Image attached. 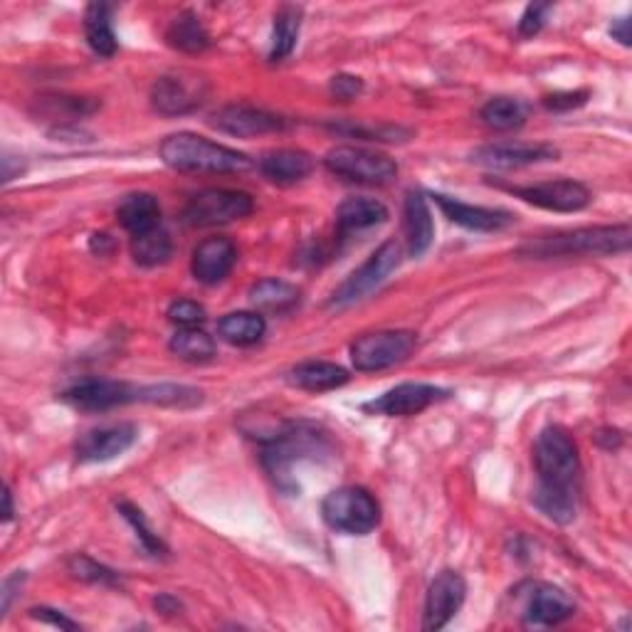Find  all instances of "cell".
I'll use <instances>...</instances> for the list:
<instances>
[{
	"label": "cell",
	"instance_id": "4",
	"mask_svg": "<svg viewBox=\"0 0 632 632\" xmlns=\"http://www.w3.org/2000/svg\"><path fill=\"white\" fill-rule=\"evenodd\" d=\"M158 154L166 166L183 173H242L252 166L245 154L191 131L166 136L158 146Z\"/></svg>",
	"mask_w": 632,
	"mask_h": 632
},
{
	"label": "cell",
	"instance_id": "39",
	"mask_svg": "<svg viewBox=\"0 0 632 632\" xmlns=\"http://www.w3.org/2000/svg\"><path fill=\"white\" fill-rule=\"evenodd\" d=\"M168 319L188 329V326H200L206 322V307L193 299H178L168 307Z\"/></svg>",
	"mask_w": 632,
	"mask_h": 632
},
{
	"label": "cell",
	"instance_id": "35",
	"mask_svg": "<svg viewBox=\"0 0 632 632\" xmlns=\"http://www.w3.org/2000/svg\"><path fill=\"white\" fill-rule=\"evenodd\" d=\"M171 351L188 364H206L215 356V341L213 336L206 334L200 326H188V329H178L171 339Z\"/></svg>",
	"mask_w": 632,
	"mask_h": 632
},
{
	"label": "cell",
	"instance_id": "11",
	"mask_svg": "<svg viewBox=\"0 0 632 632\" xmlns=\"http://www.w3.org/2000/svg\"><path fill=\"white\" fill-rule=\"evenodd\" d=\"M206 97V82L188 72H173L154 82L151 107L164 117H183L196 112Z\"/></svg>",
	"mask_w": 632,
	"mask_h": 632
},
{
	"label": "cell",
	"instance_id": "31",
	"mask_svg": "<svg viewBox=\"0 0 632 632\" xmlns=\"http://www.w3.org/2000/svg\"><path fill=\"white\" fill-rule=\"evenodd\" d=\"M299 289L282 280H260L250 287V302L257 309L267 312H289L299 304Z\"/></svg>",
	"mask_w": 632,
	"mask_h": 632
},
{
	"label": "cell",
	"instance_id": "48",
	"mask_svg": "<svg viewBox=\"0 0 632 632\" xmlns=\"http://www.w3.org/2000/svg\"><path fill=\"white\" fill-rule=\"evenodd\" d=\"M92 250L94 252H99V255H107V252L114 247V240L107 235V233H102V235H92Z\"/></svg>",
	"mask_w": 632,
	"mask_h": 632
},
{
	"label": "cell",
	"instance_id": "32",
	"mask_svg": "<svg viewBox=\"0 0 632 632\" xmlns=\"http://www.w3.org/2000/svg\"><path fill=\"white\" fill-rule=\"evenodd\" d=\"M171 255H173V240L164 225L151 230V233L131 238V257L136 265L158 267L166 265Z\"/></svg>",
	"mask_w": 632,
	"mask_h": 632
},
{
	"label": "cell",
	"instance_id": "20",
	"mask_svg": "<svg viewBox=\"0 0 632 632\" xmlns=\"http://www.w3.org/2000/svg\"><path fill=\"white\" fill-rule=\"evenodd\" d=\"M238 262V247L230 238H206L200 245L193 250L191 260V272L200 284H220L228 280L230 272H233Z\"/></svg>",
	"mask_w": 632,
	"mask_h": 632
},
{
	"label": "cell",
	"instance_id": "12",
	"mask_svg": "<svg viewBox=\"0 0 632 632\" xmlns=\"http://www.w3.org/2000/svg\"><path fill=\"white\" fill-rule=\"evenodd\" d=\"M516 198H522L524 203H531L536 208L554 210V213H578L591 206V191L581 181L573 178H561V181H546L536 186H516L512 188Z\"/></svg>",
	"mask_w": 632,
	"mask_h": 632
},
{
	"label": "cell",
	"instance_id": "3",
	"mask_svg": "<svg viewBox=\"0 0 632 632\" xmlns=\"http://www.w3.org/2000/svg\"><path fill=\"white\" fill-rule=\"evenodd\" d=\"M262 442V465L270 477L277 482L284 492L297 489L294 482V467L302 460H312L329 452V440L309 423H284L275 433L260 438Z\"/></svg>",
	"mask_w": 632,
	"mask_h": 632
},
{
	"label": "cell",
	"instance_id": "14",
	"mask_svg": "<svg viewBox=\"0 0 632 632\" xmlns=\"http://www.w3.org/2000/svg\"><path fill=\"white\" fill-rule=\"evenodd\" d=\"M467 598V583L457 571H440L425 593V613L423 630L438 632L445 628L452 618L460 613L462 603Z\"/></svg>",
	"mask_w": 632,
	"mask_h": 632
},
{
	"label": "cell",
	"instance_id": "10",
	"mask_svg": "<svg viewBox=\"0 0 632 632\" xmlns=\"http://www.w3.org/2000/svg\"><path fill=\"white\" fill-rule=\"evenodd\" d=\"M139 386L126 381H112V378H84V381L70 386L60 398L67 405L84 410V413H107V410L139 403Z\"/></svg>",
	"mask_w": 632,
	"mask_h": 632
},
{
	"label": "cell",
	"instance_id": "30",
	"mask_svg": "<svg viewBox=\"0 0 632 632\" xmlns=\"http://www.w3.org/2000/svg\"><path fill=\"white\" fill-rule=\"evenodd\" d=\"M302 13L299 6H282L275 15V28H272V48L270 60L282 62L287 60L294 48H297L299 28H302Z\"/></svg>",
	"mask_w": 632,
	"mask_h": 632
},
{
	"label": "cell",
	"instance_id": "45",
	"mask_svg": "<svg viewBox=\"0 0 632 632\" xmlns=\"http://www.w3.org/2000/svg\"><path fill=\"white\" fill-rule=\"evenodd\" d=\"M610 35H613V40H618L620 45L623 48H630V18H620L613 23V28H610Z\"/></svg>",
	"mask_w": 632,
	"mask_h": 632
},
{
	"label": "cell",
	"instance_id": "40",
	"mask_svg": "<svg viewBox=\"0 0 632 632\" xmlns=\"http://www.w3.org/2000/svg\"><path fill=\"white\" fill-rule=\"evenodd\" d=\"M551 10H554L551 3H531V6H526L524 15L519 20V35L522 38H536V35H539Z\"/></svg>",
	"mask_w": 632,
	"mask_h": 632
},
{
	"label": "cell",
	"instance_id": "17",
	"mask_svg": "<svg viewBox=\"0 0 632 632\" xmlns=\"http://www.w3.org/2000/svg\"><path fill=\"white\" fill-rule=\"evenodd\" d=\"M139 440V428L134 423H114L87 430L75 442V457L80 462H109L124 455Z\"/></svg>",
	"mask_w": 632,
	"mask_h": 632
},
{
	"label": "cell",
	"instance_id": "18",
	"mask_svg": "<svg viewBox=\"0 0 632 632\" xmlns=\"http://www.w3.org/2000/svg\"><path fill=\"white\" fill-rule=\"evenodd\" d=\"M573 613H576L573 598L558 586L534 583L529 596H526L524 620L529 625L554 628L566 623L568 618H573Z\"/></svg>",
	"mask_w": 632,
	"mask_h": 632
},
{
	"label": "cell",
	"instance_id": "1",
	"mask_svg": "<svg viewBox=\"0 0 632 632\" xmlns=\"http://www.w3.org/2000/svg\"><path fill=\"white\" fill-rule=\"evenodd\" d=\"M534 467L539 487L534 504L556 524L576 519L578 482H581V457L568 430L561 425L544 428L534 442Z\"/></svg>",
	"mask_w": 632,
	"mask_h": 632
},
{
	"label": "cell",
	"instance_id": "23",
	"mask_svg": "<svg viewBox=\"0 0 632 632\" xmlns=\"http://www.w3.org/2000/svg\"><path fill=\"white\" fill-rule=\"evenodd\" d=\"M388 220V208L376 198H346L344 203L336 208V230L346 238L351 233H361V230L383 225Z\"/></svg>",
	"mask_w": 632,
	"mask_h": 632
},
{
	"label": "cell",
	"instance_id": "33",
	"mask_svg": "<svg viewBox=\"0 0 632 632\" xmlns=\"http://www.w3.org/2000/svg\"><path fill=\"white\" fill-rule=\"evenodd\" d=\"M38 117H48L62 126L72 124L75 119L89 117L99 109L97 102H89L84 97H65V94H55V97H38Z\"/></svg>",
	"mask_w": 632,
	"mask_h": 632
},
{
	"label": "cell",
	"instance_id": "21",
	"mask_svg": "<svg viewBox=\"0 0 632 632\" xmlns=\"http://www.w3.org/2000/svg\"><path fill=\"white\" fill-rule=\"evenodd\" d=\"M403 230L408 238L410 257H423L433 245L435 223L423 191H410L403 206Z\"/></svg>",
	"mask_w": 632,
	"mask_h": 632
},
{
	"label": "cell",
	"instance_id": "8",
	"mask_svg": "<svg viewBox=\"0 0 632 632\" xmlns=\"http://www.w3.org/2000/svg\"><path fill=\"white\" fill-rule=\"evenodd\" d=\"M400 245L393 240L383 242L371 257H368L361 267H358L351 277H346L339 287L334 289L329 307L331 309H346L351 304L366 299L368 294L376 292L381 284L393 275L400 265Z\"/></svg>",
	"mask_w": 632,
	"mask_h": 632
},
{
	"label": "cell",
	"instance_id": "36",
	"mask_svg": "<svg viewBox=\"0 0 632 632\" xmlns=\"http://www.w3.org/2000/svg\"><path fill=\"white\" fill-rule=\"evenodd\" d=\"M334 134L349 136V139H364V141H388V144H403L408 141L413 131L403 129L396 124H368V122H336L329 124Z\"/></svg>",
	"mask_w": 632,
	"mask_h": 632
},
{
	"label": "cell",
	"instance_id": "6",
	"mask_svg": "<svg viewBox=\"0 0 632 632\" xmlns=\"http://www.w3.org/2000/svg\"><path fill=\"white\" fill-rule=\"evenodd\" d=\"M324 166L336 178L361 186H386L398 176V164L391 156L361 146H336L324 156Z\"/></svg>",
	"mask_w": 632,
	"mask_h": 632
},
{
	"label": "cell",
	"instance_id": "44",
	"mask_svg": "<svg viewBox=\"0 0 632 632\" xmlns=\"http://www.w3.org/2000/svg\"><path fill=\"white\" fill-rule=\"evenodd\" d=\"M25 581V573H15V576H10L6 578V583H3V615H8V610H10V603H13V598H15V588H20V583Z\"/></svg>",
	"mask_w": 632,
	"mask_h": 632
},
{
	"label": "cell",
	"instance_id": "41",
	"mask_svg": "<svg viewBox=\"0 0 632 632\" xmlns=\"http://www.w3.org/2000/svg\"><path fill=\"white\" fill-rule=\"evenodd\" d=\"M588 97H591V92L588 89L556 92V94H549V97H544V107L549 112H571V109L583 107Z\"/></svg>",
	"mask_w": 632,
	"mask_h": 632
},
{
	"label": "cell",
	"instance_id": "24",
	"mask_svg": "<svg viewBox=\"0 0 632 632\" xmlns=\"http://www.w3.org/2000/svg\"><path fill=\"white\" fill-rule=\"evenodd\" d=\"M349 378L351 376L346 368H341L339 364H331V361H307V364L294 366L287 373V381L292 386H297L302 388V391H309V393L336 391V388L349 383Z\"/></svg>",
	"mask_w": 632,
	"mask_h": 632
},
{
	"label": "cell",
	"instance_id": "7",
	"mask_svg": "<svg viewBox=\"0 0 632 632\" xmlns=\"http://www.w3.org/2000/svg\"><path fill=\"white\" fill-rule=\"evenodd\" d=\"M418 336L413 331L403 329H388V331H371L361 334L351 344V361L354 368L361 373H376L386 371L403 364L415 351Z\"/></svg>",
	"mask_w": 632,
	"mask_h": 632
},
{
	"label": "cell",
	"instance_id": "5",
	"mask_svg": "<svg viewBox=\"0 0 632 632\" xmlns=\"http://www.w3.org/2000/svg\"><path fill=\"white\" fill-rule=\"evenodd\" d=\"M322 516L334 531L366 536L381 524V504L364 487H339L324 497Z\"/></svg>",
	"mask_w": 632,
	"mask_h": 632
},
{
	"label": "cell",
	"instance_id": "34",
	"mask_svg": "<svg viewBox=\"0 0 632 632\" xmlns=\"http://www.w3.org/2000/svg\"><path fill=\"white\" fill-rule=\"evenodd\" d=\"M139 403L161 405V408H196L203 403V391L191 386H176V383H158V386H141Z\"/></svg>",
	"mask_w": 632,
	"mask_h": 632
},
{
	"label": "cell",
	"instance_id": "28",
	"mask_svg": "<svg viewBox=\"0 0 632 632\" xmlns=\"http://www.w3.org/2000/svg\"><path fill=\"white\" fill-rule=\"evenodd\" d=\"M166 40L168 45L188 52V55H198V52H206L210 48V33L193 10H183L171 20V25L166 30Z\"/></svg>",
	"mask_w": 632,
	"mask_h": 632
},
{
	"label": "cell",
	"instance_id": "9",
	"mask_svg": "<svg viewBox=\"0 0 632 632\" xmlns=\"http://www.w3.org/2000/svg\"><path fill=\"white\" fill-rule=\"evenodd\" d=\"M255 200L250 193L228 191V188H208L196 193L183 208V223L191 228H215L228 225L252 215Z\"/></svg>",
	"mask_w": 632,
	"mask_h": 632
},
{
	"label": "cell",
	"instance_id": "38",
	"mask_svg": "<svg viewBox=\"0 0 632 632\" xmlns=\"http://www.w3.org/2000/svg\"><path fill=\"white\" fill-rule=\"evenodd\" d=\"M117 509H119V514L124 516V519L131 524V529L136 531V539H139V544L144 546L146 554L154 556V558H166L168 556V546L164 544L161 536L154 534L149 522H146L144 512L136 507V504L124 499V502L117 504Z\"/></svg>",
	"mask_w": 632,
	"mask_h": 632
},
{
	"label": "cell",
	"instance_id": "19",
	"mask_svg": "<svg viewBox=\"0 0 632 632\" xmlns=\"http://www.w3.org/2000/svg\"><path fill=\"white\" fill-rule=\"evenodd\" d=\"M438 203V208L445 213L450 223H455L465 230H474V233H499V230L509 228L514 223V215L509 210L499 208H482L462 203L457 198L433 193L430 196Z\"/></svg>",
	"mask_w": 632,
	"mask_h": 632
},
{
	"label": "cell",
	"instance_id": "16",
	"mask_svg": "<svg viewBox=\"0 0 632 632\" xmlns=\"http://www.w3.org/2000/svg\"><path fill=\"white\" fill-rule=\"evenodd\" d=\"M472 164L497 168V171H512V168H524L544 161H556L558 149L551 144H519V141H504V144H487L480 146L470 154Z\"/></svg>",
	"mask_w": 632,
	"mask_h": 632
},
{
	"label": "cell",
	"instance_id": "46",
	"mask_svg": "<svg viewBox=\"0 0 632 632\" xmlns=\"http://www.w3.org/2000/svg\"><path fill=\"white\" fill-rule=\"evenodd\" d=\"M598 445H603L605 450H618L623 445V433L620 430H600L598 433Z\"/></svg>",
	"mask_w": 632,
	"mask_h": 632
},
{
	"label": "cell",
	"instance_id": "22",
	"mask_svg": "<svg viewBox=\"0 0 632 632\" xmlns=\"http://www.w3.org/2000/svg\"><path fill=\"white\" fill-rule=\"evenodd\" d=\"M257 168H260V173L272 183L294 186L312 176L314 158L307 151H299V149H275L260 158Z\"/></svg>",
	"mask_w": 632,
	"mask_h": 632
},
{
	"label": "cell",
	"instance_id": "26",
	"mask_svg": "<svg viewBox=\"0 0 632 632\" xmlns=\"http://www.w3.org/2000/svg\"><path fill=\"white\" fill-rule=\"evenodd\" d=\"M112 10L107 3H92L84 10V38L99 57H112L119 48L117 33L112 28Z\"/></svg>",
	"mask_w": 632,
	"mask_h": 632
},
{
	"label": "cell",
	"instance_id": "27",
	"mask_svg": "<svg viewBox=\"0 0 632 632\" xmlns=\"http://www.w3.org/2000/svg\"><path fill=\"white\" fill-rule=\"evenodd\" d=\"M529 104L516 97H494L480 109V119L492 131L507 134L522 129L529 119Z\"/></svg>",
	"mask_w": 632,
	"mask_h": 632
},
{
	"label": "cell",
	"instance_id": "42",
	"mask_svg": "<svg viewBox=\"0 0 632 632\" xmlns=\"http://www.w3.org/2000/svg\"><path fill=\"white\" fill-rule=\"evenodd\" d=\"M329 89L336 99L349 102V99H356L358 94L364 92V82H361V77H354V75H339V77L331 80Z\"/></svg>",
	"mask_w": 632,
	"mask_h": 632
},
{
	"label": "cell",
	"instance_id": "2",
	"mask_svg": "<svg viewBox=\"0 0 632 632\" xmlns=\"http://www.w3.org/2000/svg\"><path fill=\"white\" fill-rule=\"evenodd\" d=\"M632 245L630 223L578 228L568 233L529 240L516 250L524 260H556V257H608L625 255Z\"/></svg>",
	"mask_w": 632,
	"mask_h": 632
},
{
	"label": "cell",
	"instance_id": "15",
	"mask_svg": "<svg viewBox=\"0 0 632 632\" xmlns=\"http://www.w3.org/2000/svg\"><path fill=\"white\" fill-rule=\"evenodd\" d=\"M447 396L450 391L433 383H400L391 388V391H386L381 398L366 403L364 410L386 418H410L423 413V410L438 403V400H445Z\"/></svg>",
	"mask_w": 632,
	"mask_h": 632
},
{
	"label": "cell",
	"instance_id": "29",
	"mask_svg": "<svg viewBox=\"0 0 632 632\" xmlns=\"http://www.w3.org/2000/svg\"><path fill=\"white\" fill-rule=\"evenodd\" d=\"M265 331L267 322L257 312H233L218 322V336L233 346H255Z\"/></svg>",
	"mask_w": 632,
	"mask_h": 632
},
{
	"label": "cell",
	"instance_id": "37",
	"mask_svg": "<svg viewBox=\"0 0 632 632\" xmlns=\"http://www.w3.org/2000/svg\"><path fill=\"white\" fill-rule=\"evenodd\" d=\"M67 573L72 578H77L82 583H92V586H104V588H119L122 578L114 568L104 566L94 558L84 556V554H72L67 558Z\"/></svg>",
	"mask_w": 632,
	"mask_h": 632
},
{
	"label": "cell",
	"instance_id": "25",
	"mask_svg": "<svg viewBox=\"0 0 632 632\" xmlns=\"http://www.w3.org/2000/svg\"><path fill=\"white\" fill-rule=\"evenodd\" d=\"M117 220L131 238L151 233V230L161 228V206L151 193H131L119 203Z\"/></svg>",
	"mask_w": 632,
	"mask_h": 632
},
{
	"label": "cell",
	"instance_id": "49",
	"mask_svg": "<svg viewBox=\"0 0 632 632\" xmlns=\"http://www.w3.org/2000/svg\"><path fill=\"white\" fill-rule=\"evenodd\" d=\"M13 519V492H10V487H6L3 492V522H10Z\"/></svg>",
	"mask_w": 632,
	"mask_h": 632
},
{
	"label": "cell",
	"instance_id": "13",
	"mask_svg": "<svg viewBox=\"0 0 632 632\" xmlns=\"http://www.w3.org/2000/svg\"><path fill=\"white\" fill-rule=\"evenodd\" d=\"M210 124H213L218 131L238 136V139H252V136L280 134L289 129V119L280 117L275 112L250 107V104H228V107L213 114Z\"/></svg>",
	"mask_w": 632,
	"mask_h": 632
},
{
	"label": "cell",
	"instance_id": "47",
	"mask_svg": "<svg viewBox=\"0 0 632 632\" xmlns=\"http://www.w3.org/2000/svg\"><path fill=\"white\" fill-rule=\"evenodd\" d=\"M154 605L158 613H164V615H176L178 610H181V603L173 596H168V593H161L156 600H154Z\"/></svg>",
	"mask_w": 632,
	"mask_h": 632
},
{
	"label": "cell",
	"instance_id": "43",
	"mask_svg": "<svg viewBox=\"0 0 632 632\" xmlns=\"http://www.w3.org/2000/svg\"><path fill=\"white\" fill-rule=\"evenodd\" d=\"M30 618H35L40 620V623H48L60 630H80V623H75V620H70L65 613H60V610H52V608H33L30 610Z\"/></svg>",
	"mask_w": 632,
	"mask_h": 632
}]
</instances>
